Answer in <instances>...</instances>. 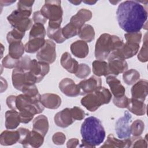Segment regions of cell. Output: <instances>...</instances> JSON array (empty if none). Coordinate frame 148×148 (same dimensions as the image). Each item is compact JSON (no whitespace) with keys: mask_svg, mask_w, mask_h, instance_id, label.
Here are the masks:
<instances>
[{"mask_svg":"<svg viewBox=\"0 0 148 148\" xmlns=\"http://www.w3.org/2000/svg\"><path fill=\"white\" fill-rule=\"evenodd\" d=\"M66 136L65 134L61 132L55 133L52 136V140L55 145H62L65 143Z\"/></svg>","mask_w":148,"mask_h":148,"instance_id":"cell-48","label":"cell"},{"mask_svg":"<svg viewBox=\"0 0 148 148\" xmlns=\"http://www.w3.org/2000/svg\"><path fill=\"white\" fill-rule=\"evenodd\" d=\"M92 67L94 74L98 77L110 75L108 62L103 60H95L93 61Z\"/></svg>","mask_w":148,"mask_h":148,"instance_id":"cell-30","label":"cell"},{"mask_svg":"<svg viewBox=\"0 0 148 148\" xmlns=\"http://www.w3.org/2000/svg\"><path fill=\"white\" fill-rule=\"evenodd\" d=\"M145 124L141 120H136L130 125L131 133L134 137L140 136L144 131Z\"/></svg>","mask_w":148,"mask_h":148,"instance_id":"cell-36","label":"cell"},{"mask_svg":"<svg viewBox=\"0 0 148 148\" xmlns=\"http://www.w3.org/2000/svg\"><path fill=\"white\" fill-rule=\"evenodd\" d=\"M132 143L131 147H147V141L146 139V136L145 139L142 138H136L134 139V141L131 140Z\"/></svg>","mask_w":148,"mask_h":148,"instance_id":"cell-49","label":"cell"},{"mask_svg":"<svg viewBox=\"0 0 148 148\" xmlns=\"http://www.w3.org/2000/svg\"><path fill=\"white\" fill-rule=\"evenodd\" d=\"M79 143V140L77 138H71L66 143V146L68 148H74L77 147Z\"/></svg>","mask_w":148,"mask_h":148,"instance_id":"cell-52","label":"cell"},{"mask_svg":"<svg viewBox=\"0 0 148 148\" xmlns=\"http://www.w3.org/2000/svg\"><path fill=\"white\" fill-rule=\"evenodd\" d=\"M46 31L43 24L40 23H34L29 32V39L35 38H45Z\"/></svg>","mask_w":148,"mask_h":148,"instance_id":"cell-35","label":"cell"},{"mask_svg":"<svg viewBox=\"0 0 148 148\" xmlns=\"http://www.w3.org/2000/svg\"><path fill=\"white\" fill-rule=\"evenodd\" d=\"M40 100L45 108L50 109H56L61 104V98L55 94H43L41 95Z\"/></svg>","mask_w":148,"mask_h":148,"instance_id":"cell-21","label":"cell"},{"mask_svg":"<svg viewBox=\"0 0 148 148\" xmlns=\"http://www.w3.org/2000/svg\"><path fill=\"white\" fill-rule=\"evenodd\" d=\"M106 81L110 88L114 98H120L125 95V89L124 87L121 84V82L114 76H108Z\"/></svg>","mask_w":148,"mask_h":148,"instance_id":"cell-19","label":"cell"},{"mask_svg":"<svg viewBox=\"0 0 148 148\" xmlns=\"http://www.w3.org/2000/svg\"><path fill=\"white\" fill-rule=\"evenodd\" d=\"M79 38L86 42H91L95 37L94 28L89 24L84 25L80 29L79 34Z\"/></svg>","mask_w":148,"mask_h":148,"instance_id":"cell-32","label":"cell"},{"mask_svg":"<svg viewBox=\"0 0 148 148\" xmlns=\"http://www.w3.org/2000/svg\"><path fill=\"white\" fill-rule=\"evenodd\" d=\"M148 93V82L142 79L135 83L131 88L132 98L141 101L145 100Z\"/></svg>","mask_w":148,"mask_h":148,"instance_id":"cell-16","label":"cell"},{"mask_svg":"<svg viewBox=\"0 0 148 148\" xmlns=\"http://www.w3.org/2000/svg\"><path fill=\"white\" fill-rule=\"evenodd\" d=\"M40 97V94L35 97H29L24 94L16 96V110L29 111L34 115L42 113L45 107L41 102Z\"/></svg>","mask_w":148,"mask_h":148,"instance_id":"cell-6","label":"cell"},{"mask_svg":"<svg viewBox=\"0 0 148 148\" xmlns=\"http://www.w3.org/2000/svg\"><path fill=\"white\" fill-rule=\"evenodd\" d=\"M71 111L72 116L75 120H82L86 116L84 111L77 106H74L73 108H71Z\"/></svg>","mask_w":148,"mask_h":148,"instance_id":"cell-44","label":"cell"},{"mask_svg":"<svg viewBox=\"0 0 148 148\" xmlns=\"http://www.w3.org/2000/svg\"><path fill=\"white\" fill-rule=\"evenodd\" d=\"M60 62L62 67L68 72L72 73H76L79 65L78 62L71 57L69 53L65 52L62 54Z\"/></svg>","mask_w":148,"mask_h":148,"instance_id":"cell-26","label":"cell"},{"mask_svg":"<svg viewBox=\"0 0 148 148\" xmlns=\"http://www.w3.org/2000/svg\"><path fill=\"white\" fill-rule=\"evenodd\" d=\"M139 49V44L126 42L120 48L111 53L125 60L136 55L138 52Z\"/></svg>","mask_w":148,"mask_h":148,"instance_id":"cell-15","label":"cell"},{"mask_svg":"<svg viewBox=\"0 0 148 148\" xmlns=\"http://www.w3.org/2000/svg\"><path fill=\"white\" fill-rule=\"evenodd\" d=\"M108 58V65L110 75L117 76L128 69V64L125 60L112 53H110Z\"/></svg>","mask_w":148,"mask_h":148,"instance_id":"cell-11","label":"cell"},{"mask_svg":"<svg viewBox=\"0 0 148 148\" xmlns=\"http://www.w3.org/2000/svg\"><path fill=\"white\" fill-rule=\"evenodd\" d=\"M45 38H35L29 39L24 46L25 51L28 53H34L38 51L45 44Z\"/></svg>","mask_w":148,"mask_h":148,"instance_id":"cell-29","label":"cell"},{"mask_svg":"<svg viewBox=\"0 0 148 148\" xmlns=\"http://www.w3.org/2000/svg\"><path fill=\"white\" fill-rule=\"evenodd\" d=\"M19 116L20 118V121L21 123L27 124L31 121L34 118V114L31 112L27 110H20L18 111Z\"/></svg>","mask_w":148,"mask_h":148,"instance_id":"cell-45","label":"cell"},{"mask_svg":"<svg viewBox=\"0 0 148 148\" xmlns=\"http://www.w3.org/2000/svg\"><path fill=\"white\" fill-rule=\"evenodd\" d=\"M25 32L20 31L17 29L13 28L11 31L9 32L6 35V39L9 43L21 41V39L24 38Z\"/></svg>","mask_w":148,"mask_h":148,"instance_id":"cell-38","label":"cell"},{"mask_svg":"<svg viewBox=\"0 0 148 148\" xmlns=\"http://www.w3.org/2000/svg\"><path fill=\"white\" fill-rule=\"evenodd\" d=\"M80 133L82 137L81 147H95L103 142L106 136L101 121L94 116L84 120L80 128Z\"/></svg>","mask_w":148,"mask_h":148,"instance_id":"cell-2","label":"cell"},{"mask_svg":"<svg viewBox=\"0 0 148 148\" xmlns=\"http://www.w3.org/2000/svg\"><path fill=\"white\" fill-rule=\"evenodd\" d=\"M20 59H15L8 54L2 61V65L6 68H15L19 63Z\"/></svg>","mask_w":148,"mask_h":148,"instance_id":"cell-40","label":"cell"},{"mask_svg":"<svg viewBox=\"0 0 148 148\" xmlns=\"http://www.w3.org/2000/svg\"><path fill=\"white\" fill-rule=\"evenodd\" d=\"M61 1H46L40 9V13L49 20L48 27L59 28L62 20L63 11L61 6Z\"/></svg>","mask_w":148,"mask_h":148,"instance_id":"cell-5","label":"cell"},{"mask_svg":"<svg viewBox=\"0 0 148 148\" xmlns=\"http://www.w3.org/2000/svg\"><path fill=\"white\" fill-rule=\"evenodd\" d=\"M59 88L61 92L65 95L70 97H75L80 95V89L79 84L70 78H64L59 83Z\"/></svg>","mask_w":148,"mask_h":148,"instance_id":"cell-14","label":"cell"},{"mask_svg":"<svg viewBox=\"0 0 148 148\" xmlns=\"http://www.w3.org/2000/svg\"><path fill=\"white\" fill-rule=\"evenodd\" d=\"M14 2H15V1H0V3H1V6L10 5H12V3H13Z\"/></svg>","mask_w":148,"mask_h":148,"instance_id":"cell-53","label":"cell"},{"mask_svg":"<svg viewBox=\"0 0 148 148\" xmlns=\"http://www.w3.org/2000/svg\"><path fill=\"white\" fill-rule=\"evenodd\" d=\"M83 2L86 3V4H88V5H94L95 4L97 1H83Z\"/></svg>","mask_w":148,"mask_h":148,"instance_id":"cell-54","label":"cell"},{"mask_svg":"<svg viewBox=\"0 0 148 148\" xmlns=\"http://www.w3.org/2000/svg\"><path fill=\"white\" fill-rule=\"evenodd\" d=\"M147 34L145 35L144 39H143V43L142 47L141 48L140 51L138 55V60L142 62H145L147 61Z\"/></svg>","mask_w":148,"mask_h":148,"instance_id":"cell-41","label":"cell"},{"mask_svg":"<svg viewBox=\"0 0 148 148\" xmlns=\"http://www.w3.org/2000/svg\"><path fill=\"white\" fill-rule=\"evenodd\" d=\"M131 114L125 111L124 116L118 119L115 124V131L119 138L127 139L131 135L130 123L131 122Z\"/></svg>","mask_w":148,"mask_h":148,"instance_id":"cell-10","label":"cell"},{"mask_svg":"<svg viewBox=\"0 0 148 148\" xmlns=\"http://www.w3.org/2000/svg\"><path fill=\"white\" fill-rule=\"evenodd\" d=\"M32 19L35 23H40L42 24H45L47 21V18L44 17L40 11H36L34 13Z\"/></svg>","mask_w":148,"mask_h":148,"instance_id":"cell-50","label":"cell"},{"mask_svg":"<svg viewBox=\"0 0 148 148\" xmlns=\"http://www.w3.org/2000/svg\"><path fill=\"white\" fill-rule=\"evenodd\" d=\"M20 118L18 112L16 110H8L5 113V127L8 130H13L16 128L20 123Z\"/></svg>","mask_w":148,"mask_h":148,"instance_id":"cell-27","label":"cell"},{"mask_svg":"<svg viewBox=\"0 0 148 148\" xmlns=\"http://www.w3.org/2000/svg\"><path fill=\"white\" fill-rule=\"evenodd\" d=\"M116 14L119 26L127 33L139 32L146 24L147 12L137 1L123 2L119 5Z\"/></svg>","mask_w":148,"mask_h":148,"instance_id":"cell-1","label":"cell"},{"mask_svg":"<svg viewBox=\"0 0 148 148\" xmlns=\"http://www.w3.org/2000/svg\"><path fill=\"white\" fill-rule=\"evenodd\" d=\"M112 97L110 91L101 86L95 91L84 96L81 99V104L88 110L94 112L101 105L109 103Z\"/></svg>","mask_w":148,"mask_h":148,"instance_id":"cell-4","label":"cell"},{"mask_svg":"<svg viewBox=\"0 0 148 148\" xmlns=\"http://www.w3.org/2000/svg\"><path fill=\"white\" fill-rule=\"evenodd\" d=\"M33 130L40 133L44 137L46 136L49 130V121L47 117L43 115L38 116L32 122Z\"/></svg>","mask_w":148,"mask_h":148,"instance_id":"cell-23","label":"cell"},{"mask_svg":"<svg viewBox=\"0 0 148 148\" xmlns=\"http://www.w3.org/2000/svg\"><path fill=\"white\" fill-rule=\"evenodd\" d=\"M80 95H85L92 92L101 87L102 80L97 76H92L89 79L81 81L79 84Z\"/></svg>","mask_w":148,"mask_h":148,"instance_id":"cell-13","label":"cell"},{"mask_svg":"<svg viewBox=\"0 0 148 148\" xmlns=\"http://www.w3.org/2000/svg\"><path fill=\"white\" fill-rule=\"evenodd\" d=\"M91 72L90 66L86 64H79L75 76L80 79H84L87 77Z\"/></svg>","mask_w":148,"mask_h":148,"instance_id":"cell-39","label":"cell"},{"mask_svg":"<svg viewBox=\"0 0 148 148\" xmlns=\"http://www.w3.org/2000/svg\"><path fill=\"white\" fill-rule=\"evenodd\" d=\"M79 31L80 30L71 23H69L62 28V35L66 39L78 35Z\"/></svg>","mask_w":148,"mask_h":148,"instance_id":"cell-37","label":"cell"},{"mask_svg":"<svg viewBox=\"0 0 148 148\" xmlns=\"http://www.w3.org/2000/svg\"><path fill=\"white\" fill-rule=\"evenodd\" d=\"M34 1H19L17 3V9L21 10L32 12V7Z\"/></svg>","mask_w":148,"mask_h":148,"instance_id":"cell-46","label":"cell"},{"mask_svg":"<svg viewBox=\"0 0 148 148\" xmlns=\"http://www.w3.org/2000/svg\"><path fill=\"white\" fill-rule=\"evenodd\" d=\"M124 44L123 41L116 35L103 34L97 39L95 46V57L98 60L106 59L111 53L116 51Z\"/></svg>","mask_w":148,"mask_h":148,"instance_id":"cell-3","label":"cell"},{"mask_svg":"<svg viewBox=\"0 0 148 148\" xmlns=\"http://www.w3.org/2000/svg\"><path fill=\"white\" fill-rule=\"evenodd\" d=\"M20 133L18 130L3 131L0 136V143L3 146H10L18 142Z\"/></svg>","mask_w":148,"mask_h":148,"instance_id":"cell-24","label":"cell"},{"mask_svg":"<svg viewBox=\"0 0 148 148\" xmlns=\"http://www.w3.org/2000/svg\"><path fill=\"white\" fill-rule=\"evenodd\" d=\"M21 91L23 94L32 97H35L40 94L35 84L26 85L23 88Z\"/></svg>","mask_w":148,"mask_h":148,"instance_id":"cell-43","label":"cell"},{"mask_svg":"<svg viewBox=\"0 0 148 148\" xmlns=\"http://www.w3.org/2000/svg\"><path fill=\"white\" fill-rule=\"evenodd\" d=\"M69 2H71V3H73V4L75 5H78L80 4V3L82 2L81 1H69Z\"/></svg>","mask_w":148,"mask_h":148,"instance_id":"cell-55","label":"cell"},{"mask_svg":"<svg viewBox=\"0 0 148 148\" xmlns=\"http://www.w3.org/2000/svg\"><path fill=\"white\" fill-rule=\"evenodd\" d=\"M16 96L10 95L6 98V100L8 106L12 110H16Z\"/></svg>","mask_w":148,"mask_h":148,"instance_id":"cell-51","label":"cell"},{"mask_svg":"<svg viewBox=\"0 0 148 148\" xmlns=\"http://www.w3.org/2000/svg\"><path fill=\"white\" fill-rule=\"evenodd\" d=\"M126 42L139 44L141 40L142 33L139 32L127 33L124 34Z\"/></svg>","mask_w":148,"mask_h":148,"instance_id":"cell-42","label":"cell"},{"mask_svg":"<svg viewBox=\"0 0 148 148\" xmlns=\"http://www.w3.org/2000/svg\"><path fill=\"white\" fill-rule=\"evenodd\" d=\"M32 12L16 9L7 17L8 21L13 28L22 32L28 31L32 27V20L29 18Z\"/></svg>","mask_w":148,"mask_h":148,"instance_id":"cell-7","label":"cell"},{"mask_svg":"<svg viewBox=\"0 0 148 148\" xmlns=\"http://www.w3.org/2000/svg\"><path fill=\"white\" fill-rule=\"evenodd\" d=\"M131 139L129 138L118 139L116 138L112 134H109L107 136L105 142L102 146H101V147H130L131 146Z\"/></svg>","mask_w":148,"mask_h":148,"instance_id":"cell-22","label":"cell"},{"mask_svg":"<svg viewBox=\"0 0 148 148\" xmlns=\"http://www.w3.org/2000/svg\"><path fill=\"white\" fill-rule=\"evenodd\" d=\"M47 35L49 38L54 40L57 43H62L66 40L62 35V28L61 27L59 28L47 27Z\"/></svg>","mask_w":148,"mask_h":148,"instance_id":"cell-34","label":"cell"},{"mask_svg":"<svg viewBox=\"0 0 148 148\" xmlns=\"http://www.w3.org/2000/svg\"><path fill=\"white\" fill-rule=\"evenodd\" d=\"M36 58L38 61L47 64H52L56 58V44L51 40H46L45 45L37 52Z\"/></svg>","mask_w":148,"mask_h":148,"instance_id":"cell-9","label":"cell"},{"mask_svg":"<svg viewBox=\"0 0 148 148\" xmlns=\"http://www.w3.org/2000/svg\"><path fill=\"white\" fill-rule=\"evenodd\" d=\"M50 66L49 64L40 62L36 60H31L30 61L29 71L36 79L37 83L40 82L43 77L49 73Z\"/></svg>","mask_w":148,"mask_h":148,"instance_id":"cell-12","label":"cell"},{"mask_svg":"<svg viewBox=\"0 0 148 148\" xmlns=\"http://www.w3.org/2000/svg\"><path fill=\"white\" fill-rule=\"evenodd\" d=\"M24 72H25L23 70L18 68H15L13 69L12 75L13 86L16 89L21 91L25 85Z\"/></svg>","mask_w":148,"mask_h":148,"instance_id":"cell-28","label":"cell"},{"mask_svg":"<svg viewBox=\"0 0 148 148\" xmlns=\"http://www.w3.org/2000/svg\"><path fill=\"white\" fill-rule=\"evenodd\" d=\"M72 53L76 57L84 58L89 53V47L86 42L79 40L72 43L70 47Z\"/></svg>","mask_w":148,"mask_h":148,"instance_id":"cell-20","label":"cell"},{"mask_svg":"<svg viewBox=\"0 0 148 148\" xmlns=\"http://www.w3.org/2000/svg\"><path fill=\"white\" fill-rule=\"evenodd\" d=\"M92 17V13L89 10L82 9L77 13L73 16L70 20V22L78 29L80 30L86 21L91 20Z\"/></svg>","mask_w":148,"mask_h":148,"instance_id":"cell-18","label":"cell"},{"mask_svg":"<svg viewBox=\"0 0 148 148\" xmlns=\"http://www.w3.org/2000/svg\"><path fill=\"white\" fill-rule=\"evenodd\" d=\"M18 131L20 133L18 143L24 147H39L44 142V136L40 133L32 130L30 131L25 128H19Z\"/></svg>","mask_w":148,"mask_h":148,"instance_id":"cell-8","label":"cell"},{"mask_svg":"<svg viewBox=\"0 0 148 148\" xmlns=\"http://www.w3.org/2000/svg\"><path fill=\"white\" fill-rule=\"evenodd\" d=\"M140 77L139 72L134 69L127 70L123 72V79L125 84L132 85L135 83Z\"/></svg>","mask_w":148,"mask_h":148,"instance_id":"cell-33","label":"cell"},{"mask_svg":"<svg viewBox=\"0 0 148 148\" xmlns=\"http://www.w3.org/2000/svg\"><path fill=\"white\" fill-rule=\"evenodd\" d=\"M127 108L130 112L137 116H143L146 112V105L144 102L132 98H129Z\"/></svg>","mask_w":148,"mask_h":148,"instance_id":"cell-25","label":"cell"},{"mask_svg":"<svg viewBox=\"0 0 148 148\" xmlns=\"http://www.w3.org/2000/svg\"><path fill=\"white\" fill-rule=\"evenodd\" d=\"M9 44V55L15 59H20L25 51L22 42H14Z\"/></svg>","mask_w":148,"mask_h":148,"instance_id":"cell-31","label":"cell"},{"mask_svg":"<svg viewBox=\"0 0 148 148\" xmlns=\"http://www.w3.org/2000/svg\"><path fill=\"white\" fill-rule=\"evenodd\" d=\"M54 120L55 124L61 128H66L75 121L71 114V108H65L57 113L54 116Z\"/></svg>","mask_w":148,"mask_h":148,"instance_id":"cell-17","label":"cell"},{"mask_svg":"<svg viewBox=\"0 0 148 148\" xmlns=\"http://www.w3.org/2000/svg\"><path fill=\"white\" fill-rule=\"evenodd\" d=\"M128 100L129 98H128L125 95H124L120 98H113V102L118 108H125L127 106Z\"/></svg>","mask_w":148,"mask_h":148,"instance_id":"cell-47","label":"cell"}]
</instances>
